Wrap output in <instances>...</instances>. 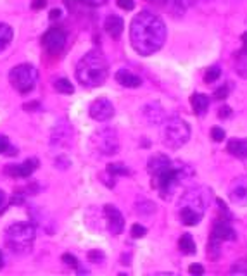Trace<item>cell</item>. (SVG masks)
<instances>
[{
    "label": "cell",
    "mask_w": 247,
    "mask_h": 276,
    "mask_svg": "<svg viewBox=\"0 0 247 276\" xmlns=\"http://www.w3.org/2000/svg\"><path fill=\"white\" fill-rule=\"evenodd\" d=\"M149 173L152 178V187L163 199H171V195L194 176V171L189 164L175 163L163 154L149 159Z\"/></svg>",
    "instance_id": "obj_1"
},
{
    "label": "cell",
    "mask_w": 247,
    "mask_h": 276,
    "mask_svg": "<svg viewBox=\"0 0 247 276\" xmlns=\"http://www.w3.org/2000/svg\"><path fill=\"white\" fill-rule=\"evenodd\" d=\"M130 40L140 55H152L163 47L166 40V26L159 16L149 11H142L132 21Z\"/></svg>",
    "instance_id": "obj_2"
},
{
    "label": "cell",
    "mask_w": 247,
    "mask_h": 276,
    "mask_svg": "<svg viewBox=\"0 0 247 276\" xmlns=\"http://www.w3.org/2000/svg\"><path fill=\"white\" fill-rule=\"evenodd\" d=\"M107 78V63L99 50H90L76 66V80L86 88L101 86Z\"/></svg>",
    "instance_id": "obj_3"
},
{
    "label": "cell",
    "mask_w": 247,
    "mask_h": 276,
    "mask_svg": "<svg viewBox=\"0 0 247 276\" xmlns=\"http://www.w3.org/2000/svg\"><path fill=\"white\" fill-rule=\"evenodd\" d=\"M209 192L206 188L189 190L180 200V220L185 226H196L204 218Z\"/></svg>",
    "instance_id": "obj_4"
},
{
    "label": "cell",
    "mask_w": 247,
    "mask_h": 276,
    "mask_svg": "<svg viewBox=\"0 0 247 276\" xmlns=\"http://www.w3.org/2000/svg\"><path fill=\"white\" fill-rule=\"evenodd\" d=\"M35 236V226L29 223H14L6 230V247L12 254H28L33 249Z\"/></svg>",
    "instance_id": "obj_5"
},
{
    "label": "cell",
    "mask_w": 247,
    "mask_h": 276,
    "mask_svg": "<svg viewBox=\"0 0 247 276\" xmlns=\"http://www.w3.org/2000/svg\"><path fill=\"white\" fill-rule=\"evenodd\" d=\"M190 138L189 125L180 117H170L163 126V143L171 150H178Z\"/></svg>",
    "instance_id": "obj_6"
},
{
    "label": "cell",
    "mask_w": 247,
    "mask_h": 276,
    "mask_svg": "<svg viewBox=\"0 0 247 276\" xmlns=\"http://www.w3.org/2000/svg\"><path fill=\"white\" fill-rule=\"evenodd\" d=\"M38 80V71L32 64H19L11 69L9 73V81L19 94H29Z\"/></svg>",
    "instance_id": "obj_7"
},
{
    "label": "cell",
    "mask_w": 247,
    "mask_h": 276,
    "mask_svg": "<svg viewBox=\"0 0 247 276\" xmlns=\"http://www.w3.org/2000/svg\"><path fill=\"white\" fill-rule=\"evenodd\" d=\"M92 147L99 156L109 157L118 154L119 150V140L118 133L111 126H104L99 131H95L92 137Z\"/></svg>",
    "instance_id": "obj_8"
},
{
    "label": "cell",
    "mask_w": 247,
    "mask_h": 276,
    "mask_svg": "<svg viewBox=\"0 0 247 276\" xmlns=\"http://www.w3.org/2000/svg\"><path fill=\"white\" fill-rule=\"evenodd\" d=\"M42 45L52 55H59L66 45V33L60 28H50L49 32L42 37Z\"/></svg>",
    "instance_id": "obj_9"
},
{
    "label": "cell",
    "mask_w": 247,
    "mask_h": 276,
    "mask_svg": "<svg viewBox=\"0 0 247 276\" xmlns=\"http://www.w3.org/2000/svg\"><path fill=\"white\" fill-rule=\"evenodd\" d=\"M90 116H92V119L99 122L109 121L114 116V107H112V104L107 99H97L90 106Z\"/></svg>",
    "instance_id": "obj_10"
},
{
    "label": "cell",
    "mask_w": 247,
    "mask_h": 276,
    "mask_svg": "<svg viewBox=\"0 0 247 276\" xmlns=\"http://www.w3.org/2000/svg\"><path fill=\"white\" fill-rule=\"evenodd\" d=\"M228 197L235 205H247V176H239L228 188Z\"/></svg>",
    "instance_id": "obj_11"
},
{
    "label": "cell",
    "mask_w": 247,
    "mask_h": 276,
    "mask_svg": "<svg viewBox=\"0 0 247 276\" xmlns=\"http://www.w3.org/2000/svg\"><path fill=\"white\" fill-rule=\"evenodd\" d=\"M104 214H106V221H107V230L111 235H119L125 228V220L123 214H121L114 205H106L104 207Z\"/></svg>",
    "instance_id": "obj_12"
},
{
    "label": "cell",
    "mask_w": 247,
    "mask_h": 276,
    "mask_svg": "<svg viewBox=\"0 0 247 276\" xmlns=\"http://www.w3.org/2000/svg\"><path fill=\"white\" fill-rule=\"evenodd\" d=\"M38 168V159H26L24 163L21 164H14V166H7L6 173L12 178H29L32 174L37 171Z\"/></svg>",
    "instance_id": "obj_13"
},
{
    "label": "cell",
    "mask_w": 247,
    "mask_h": 276,
    "mask_svg": "<svg viewBox=\"0 0 247 276\" xmlns=\"http://www.w3.org/2000/svg\"><path fill=\"white\" fill-rule=\"evenodd\" d=\"M211 238H216L220 242H232V240L237 238V235L227 220H216L213 225V231H211Z\"/></svg>",
    "instance_id": "obj_14"
},
{
    "label": "cell",
    "mask_w": 247,
    "mask_h": 276,
    "mask_svg": "<svg viewBox=\"0 0 247 276\" xmlns=\"http://www.w3.org/2000/svg\"><path fill=\"white\" fill-rule=\"evenodd\" d=\"M116 81H118L121 86H127V88H138V86L142 85L140 78H138L137 74H133L132 71H128V69H119V71L116 73Z\"/></svg>",
    "instance_id": "obj_15"
},
{
    "label": "cell",
    "mask_w": 247,
    "mask_h": 276,
    "mask_svg": "<svg viewBox=\"0 0 247 276\" xmlns=\"http://www.w3.org/2000/svg\"><path fill=\"white\" fill-rule=\"evenodd\" d=\"M104 28H106V33L109 35L111 38H119L121 33H123V29H125V23H123V19H121L119 16L112 14L106 19Z\"/></svg>",
    "instance_id": "obj_16"
},
{
    "label": "cell",
    "mask_w": 247,
    "mask_h": 276,
    "mask_svg": "<svg viewBox=\"0 0 247 276\" xmlns=\"http://www.w3.org/2000/svg\"><path fill=\"white\" fill-rule=\"evenodd\" d=\"M227 150L230 152L233 157L239 159H245L247 157V138H233L228 142Z\"/></svg>",
    "instance_id": "obj_17"
},
{
    "label": "cell",
    "mask_w": 247,
    "mask_h": 276,
    "mask_svg": "<svg viewBox=\"0 0 247 276\" xmlns=\"http://www.w3.org/2000/svg\"><path fill=\"white\" fill-rule=\"evenodd\" d=\"M144 116L150 125H158L163 121V109L158 102H150L144 107Z\"/></svg>",
    "instance_id": "obj_18"
},
{
    "label": "cell",
    "mask_w": 247,
    "mask_h": 276,
    "mask_svg": "<svg viewBox=\"0 0 247 276\" xmlns=\"http://www.w3.org/2000/svg\"><path fill=\"white\" fill-rule=\"evenodd\" d=\"M190 104H192V109L194 112L197 114V116H202L207 107H209V97L204 94H194L192 97H190Z\"/></svg>",
    "instance_id": "obj_19"
},
{
    "label": "cell",
    "mask_w": 247,
    "mask_h": 276,
    "mask_svg": "<svg viewBox=\"0 0 247 276\" xmlns=\"http://www.w3.org/2000/svg\"><path fill=\"white\" fill-rule=\"evenodd\" d=\"M178 247H180V252L185 254V256H194L196 254V242H194L192 235L190 233H183L178 242Z\"/></svg>",
    "instance_id": "obj_20"
},
{
    "label": "cell",
    "mask_w": 247,
    "mask_h": 276,
    "mask_svg": "<svg viewBox=\"0 0 247 276\" xmlns=\"http://www.w3.org/2000/svg\"><path fill=\"white\" fill-rule=\"evenodd\" d=\"M12 35H14V32H12L11 26L6 23H0V52H4L11 45Z\"/></svg>",
    "instance_id": "obj_21"
},
{
    "label": "cell",
    "mask_w": 247,
    "mask_h": 276,
    "mask_svg": "<svg viewBox=\"0 0 247 276\" xmlns=\"http://www.w3.org/2000/svg\"><path fill=\"white\" fill-rule=\"evenodd\" d=\"M54 88L59 91V94H66V95H71L75 91V86L71 85V81H68L66 78H60L54 83Z\"/></svg>",
    "instance_id": "obj_22"
},
{
    "label": "cell",
    "mask_w": 247,
    "mask_h": 276,
    "mask_svg": "<svg viewBox=\"0 0 247 276\" xmlns=\"http://www.w3.org/2000/svg\"><path fill=\"white\" fill-rule=\"evenodd\" d=\"M107 173L112 174V176H127V174H130V171L128 168L125 164H121V163H116V164H109L107 166Z\"/></svg>",
    "instance_id": "obj_23"
},
{
    "label": "cell",
    "mask_w": 247,
    "mask_h": 276,
    "mask_svg": "<svg viewBox=\"0 0 247 276\" xmlns=\"http://www.w3.org/2000/svg\"><path fill=\"white\" fill-rule=\"evenodd\" d=\"M220 240L216 238H209V242H207V256L211 257V259H216V257L220 256Z\"/></svg>",
    "instance_id": "obj_24"
},
{
    "label": "cell",
    "mask_w": 247,
    "mask_h": 276,
    "mask_svg": "<svg viewBox=\"0 0 247 276\" xmlns=\"http://www.w3.org/2000/svg\"><path fill=\"white\" fill-rule=\"evenodd\" d=\"M4 152H7L9 156H16L17 154L16 148H12L11 143H9V138L4 137V135H0V154H4Z\"/></svg>",
    "instance_id": "obj_25"
},
{
    "label": "cell",
    "mask_w": 247,
    "mask_h": 276,
    "mask_svg": "<svg viewBox=\"0 0 247 276\" xmlns=\"http://www.w3.org/2000/svg\"><path fill=\"white\" fill-rule=\"evenodd\" d=\"M220 74H222V71H220V68L218 66H213V68H209L207 69V73H206V76H204V80L207 83H213L216 81L220 78Z\"/></svg>",
    "instance_id": "obj_26"
},
{
    "label": "cell",
    "mask_w": 247,
    "mask_h": 276,
    "mask_svg": "<svg viewBox=\"0 0 247 276\" xmlns=\"http://www.w3.org/2000/svg\"><path fill=\"white\" fill-rule=\"evenodd\" d=\"M230 271L233 274H247V259H242L232 266Z\"/></svg>",
    "instance_id": "obj_27"
},
{
    "label": "cell",
    "mask_w": 247,
    "mask_h": 276,
    "mask_svg": "<svg viewBox=\"0 0 247 276\" xmlns=\"http://www.w3.org/2000/svg\"><path fill=\"white\" fill-rule=\"evenodd\" d=\"M132 235H133V238H142V236H145L147 235V230H145V226H142V225H133L132 226Z\"/></svg>",
    "instance_id": "obj_28"
},
{
    "label": "cell",
    "mask_w": 247,
    "mask_h": 276,
    "mask_svg": "<svg viewBox=\"0 0 247 276\" xmlns=\"http://www.w3.org/2000/svg\"><path fill=\"white\" fill-rule=\"evenodd\" d=\"M63 261L66 262L68 266H71V268H80V264H78V261H76V257L75 256H71V254H64L63 256Z\"/></svg>",
    "instance_id": "obj_29"
},
{
    "label": "cell",
    "mask_w": 247,
    "mask_h": 276,
    "mask_svg": "<svg viewBox=\"0 0 247 276\" xmlns=\"http://www.w3.org/2000/svg\"><path fill=\"white\" fill-rule=\"evenodd\" d=\"M211 137H213L214 142H222L225 138V131L222 128H213L211 130Z\"/></svg>",
    "instance_id": "obj_30"
},
{
    "label": "cell",
    "mask_w": 247,
    "mask_h": 276,
    "mask_svg": "<svg viewBox=\"0 0 247 276\" xmlns=\"http://www.w3.org/2000/svg\"><path fill=\"white\" fill-rule=\"evenodd\" d=\"M228 85H225V86H220L218 90L214 91V99H218V100H222V99H225L228 95Z\"/></svg>",
    "instance_id": "obj_31"
},
{
    "label": "cell",
    "mask_w": 247,
    "mask_h": 276,
    "mask_svg": "<svg viewBox=\"0 0 247 276\" xmlns=\"http://www.w3.org/2000/svg\"><path fill=\"white\" fill-rule=\"evenodd\" d=\"M118 6L123 9V11H133L135 4H133V0H118Z\"/></svg>",
    "instance_id": "obj_32"
},
{
    "label": "cell",
    "mask_w": 247,
    "mask_h": 276,
    "mask_svg": "<svg viewBox=\"0 0 247 276\" xmlns=\"http://www.w3.org/2000/svg\"><path fill=\"white\" fill-rule=\"evenodd\" d=\"M75 2L85 4V6H90V7H97V6H102L106 0H75Z\"/></svg>",
    "instance_id": "obj_33"
},
{
    "label": "cell",
    "mask_w": 247,
    "mask_h": 276,
    "mask_svg": "<svg viewBox=\"0 0 247 276\" xmlns=\"http://www.w3.org/2000/svg\"><path fill=\"white\" fill-rule=\"evenodd\" d=\"M189 273L190 274H197V276H201V274H204V268H202L201 264H192L189 268Z\"/></svg>",
    "instance_id": "obj_34"
},
{
    "label": "cell",
    "mask_w": 247,
    "mask_h": 276,
    "mask_svg": "<svg viewBox=\"0 0 247 276\" xmlns=\"http://www.w3.org/2000/svg\"><path fill=\"white\" fill-rule=\"evenodd\" d=\"M88 259H90V261H95V259L101 261V259H104V254L99 252V251H92V252L88 254Z\"/></svg>",
    "instance_id": "obj_35"
},
{
    "label": "cell",
    "mask_w": 247,
    "mask_h": 276,
    "mask_svg": "<svg viewBox=\"0 0 247 276\" xmlns=\"http://www.w3.org/2000/svg\"><path fill=\"white\" fill-rule=\"evenodd\" d=\"M230 114H232L230 107H227V106H225V107H222V109H220L218 116H220V117H228V116H230Z\"/></svg>",
    "instance_id": "obj_36"
},
{
    "label": "cell",
    "mask_w": 247,
    "mask_h": 276,
    "mask_svg": "<svg viewBox=\"0 0 247 276\" xmlns=\"http://www.w3.org/2000/svg\"><path fill=\"white\" fill-rule=\"evenodd\" d=\"M47 6V0H35V2L32 4L33 9H43Z\"/></svg>",
    "instance_id": "obj_37"
},
{
    "label": "cell",
    "mask_w": 247,
    "mask_h": 276,
    "mask_svg": "<svg viewBox=\"0 0 247 276\" xmlns=\"http://www.w3.org/2000/svg\"><path fill=\"white\" fill-rule=\"evenodd\" d=\"M242 45H244V47H242V52L247 55V33L242 35Z\"/></svg>",
    "instance_id": "obj_38"
},
{
    "label": "cell",
    "mask_w": 247,
    "mask_h": 276,
    "mask_svg": "<svg viewBox=\"0 0 247 276\" xmlns=\"http://www.w3.org/2000/svg\"><path fill=\"white\" fill-rule=\"evenodd\" d=\"M59 16H60L59 9H52V11H50V19H57Z\"/></svg>",
    "instance_id": "obj_39"
},
{
    "label": "cell",
    "mask_w": 247,
    "mask_h": 276,
    "mask_svg": "<svg viewBox=\"0 0 247 276\" xmlns=\"http://www.w3.org/2000/svg\"><path fill=\"white\" fill-rule=\"evenodd\" d=\"M4 205H6V194L0 190V211L4 209Z\"/></svg>",
    "instance_id": "obj_40"
},
{
    "label": "cell",
    "mask_w": 247,
    "mask_h": 276,
    "mask_svg": "<svg viewBox=\"0 0 247 276\" xmlns=\"http://www.w3.org/2000/svg\"><path fill=\"white\" fill-rule=\"evenodd\" d=\"M178 4H183V6H190V4L194 2V0H176Z\"/></svg>",
    "instance_id": "obj_41"
},
{
    "label": "cell",
    "mask_w": 247,
    "mask_h": 276,
    "mask_svg": "<svg viewBox=\"0 0 247 276\" xmlns=\"http://www.w3.org/2000/svg\"><path fill=\"white\" fill-rule=\"evenodd\" d=\"M4 266V254H2V251H0V268Z\"/></svg>",
    "instance_id": "obj_42"
}]
</instances>
